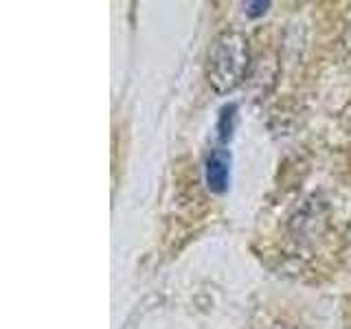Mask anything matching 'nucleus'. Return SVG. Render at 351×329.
I'll use <instances>...</instances> for the list:
<instances>
[{
  "label": "nucleus",
  "mask_w": 351,
  "mask_h": 329,
  "mask_svg": "<svg viewBox=\"0 0 351 329\" xmlns=\"http://www.w3.org/2000/svg\"><path fill=\"white\" fill-rule=\"evenodd\" d=\"M235 112H237V106L235 103H228L219 110V123H217V132H219V138L228 141L233 136V130H235Z\"/></svg>",
  "instance_id": "7ed1b4c3"
},
{
  "label": "nucleus",
  "mask_w": 351,
  "mask_h": 329,
  "mask_svg": "<svg viewBox=\"0 0 351 329\" xmlns=\"http://www.w3.org/2000/svg\"><path fill=\"white\" fill-rule=\"evenodd\" d=\"M230 151L228 149H213L208 154L206 164H204V178L208 191H213L217 195L226 193L228 182H230Z\"/></svg>",
  "instance_id": "f03ea898"
},
{
  "label": "nucleus",
  "mask_w": 351,
  "mask_h": 329,
  "mask_svg": "<svg viewBox=\"0 0 351 329\" xmlns=\"http://www.w3.org/2000/svg\"><path fill=\"white\" fill-rule=\"evenodd\" d=\"M270 9V3H263V0H257V3H244V11L248 18H259Z\"/></svg>",
  "instance_id": "20e7f679"
},
{
  "label": "nucleus",
  "mask_w": 351,
  "mask_h": 329,
  "mask_svg": "<svg viewBox=\"0 0 351 329\" xmlns=\"http://www.w3.org/2000/svg\"><path fill=\"white\" fill-rule=\"evenodd\" d=\"M250 66L248 40L239 31H224L206 53V82L217 95H228L244 82Z\"/></svg>",
  "instance_id": "f257e3e1"
},
{
  "label": "nucleus",
  "mask_w": 351,
  "mask_h": 329,
  "mask_svg": "<svg viewBox=\"0 0 351 329\" xmlns=\"http://www.w3.org/2000/svg\"><path fill=\"white\" fill-rule=\"evenodd\" d=\"M272 329H296V327H290V325H274Z\"/></svg>",
  "instance_id": "39448f33"
}]
</instances>
